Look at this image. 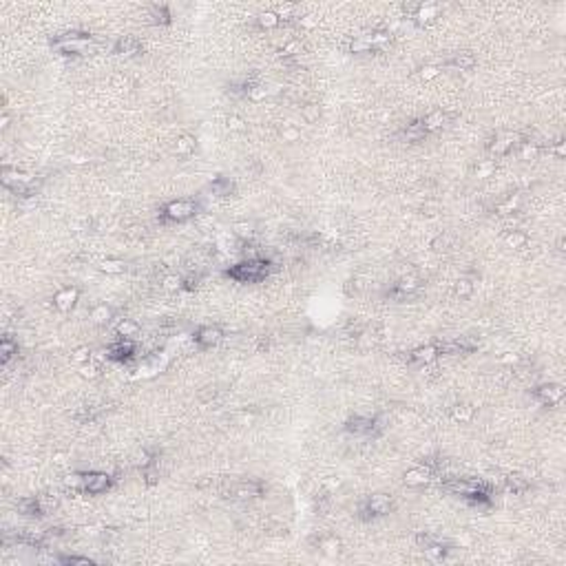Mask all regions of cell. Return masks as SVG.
Masks as SVG:
<instances>
[{
    "label": "cell",
    "mask_w": 566,
    "mask_h": 566,
    "mask_svg": "<svg viewBox=\"0 0 566 566\" xmlns=\"http://www.w3.org/2000/svg\"><path fill=\"white\" fill-rule=\"evenodd\" d=\"M268 261L265 259H248V261H241L237 265L228 270V277H233L235 281H241V283H254V281H261L268 274Z\"/></svg>",
    "instance_id": "cell-1"
},
{
    "label": "cell",
    "mask_w": 566,
    "mask_h": 566,
    "mask_svg": "<svg viewBox=\"0 0 566 566\" xmlns=\"http://www.w3.org/2000/svg\"><path fill=\"white\" fill-rule=\"evenodd\" d=\"M195 215V204L193 201H186V199H179V201H170L166 204L164 208V217L170 219V221H184L188 217Z\"/></svg>",
    "instance_id": "cell-2"
},
{
    "label": "cell",
    "mask_w": 566,
    "mask_h": 566,
    "mask_svg": "<svg viewBox=\"0 0 566 566\" xmlns=\"http://www.w3.org/2000/svg\"><path fill=\"white\" fill-rule=\"evenodd\" d=\"M367 513H372V515H385V513H390L392 511V506H394V500H392V495H387V493H374V495H370L367 498Z\"/></svg>",
    "instance_id": "cell-3"
},
{
    "label": "cell",
    "mask_w": 566,
    "mask_h": 566,
    "mask_svg": "<svg viewBox=\"0 0 566 566\" xmlns=\"http://www.w3.org/2000/svg\"><path fill=\"white\" fill-rule=\"evenodd\" d=\"M434 476V469L429 465H420V467H414L405 474V485L409 486H420V485H427Z\"/></svg>",
    "instance_id": "cell-4"
},
{
    "label": "cell",
    "mask_w": 566,
    "mask_h": 566,
    "mask_svg": "<svg viewBox=\"0 0 566 566\" xmlns=\"http://www.w3.org/2000/svg\"><path fill=\"white\" fill-rule=\"evenodd\" d=\"M111 486V478L106 474H86L84 476V486L82 489L86 493H102Z\"/></svg>",
    "instance_id": "cell-5"
},
{
    "label": "cell",
    "mask_w": 566,
    "mask_h": 566,
    "mask_svg": "<svg viewBox=\"0 0 566 566\" xmlns=\"http://www.w3.org/2000/svg\"><path fill=\"white\" fill-rule=\"evenodd\" d=\"M535 396H538V401L542 403V405L551 407V405L562 401L564 390L560 385H544V387H538V390H535Z\"/></svg>",
    "instance_id": "cell-6"
},
{
    "label": "cell",
    "mask_w": 566,
    "mask_h": 566,
    "mask_svg": "<svg viewBox=\"0 0 566 566\" xmlns=\"http://www.w3.org/2000/svg\"><path fill=\"white\" fill-rule=\"evenodd\" d=\"M347 429L354 431V434H372L376 429V420L374 418H365V416H354L352 420L347 422Z\"/></svg>",
    "instance_id": "cell-7"
},
{
    "label": "cell",
    "mask_w": 566,
    "mask_h": 566,
    "mask_svg": "<svg viewBox=\"0 0 566 566\" xmlns=\"http://www.w3.org/2000/svg\"><path fill=\"white\" fill-rule=\"evenodd\" d=\"M76 299H78V290L76 288H65L53 297V305H56L58 310H62V312H67V310L73 308Z\"/></svg>",
    "instance_id": "cell-8"
},
{
    "label": "cell",
    "mask_w": 566,
    "mask_h": 566,
    "mask_svg": "<svg viewBox=\"0 0 566 566\" xmlns=\"http://www.w3.org/2000/svg\"><path fill=\"white\" fill-rule=\"evenodd\" d=\"M261 493H263V485L257 480H245L241 485H237V489H235L237 498H257Z\"/></svg>",
    "instance_id": "cell-9"
},
{
    "label": "cell",
    "mask_w": 566,
    "mask_h": 566,
    "mask_svg": "<svg viewBox=\"0 0 566 566\" xmlns=\"http://www.w3.org/2000/svg\"><path fill=\"white\" fill-rule=\"evenodd\" d=\"M133 343H131V338H122V341H117L115 345H111V349L106 352V356H111V358H115V361H124V358H129L131 354H133Z\"/></svg>",
    "instance_id": "cell-10"
},
{
    "label": "cell",
    "mask_w": 566,
    "mask_h": 566,
    "mask_svg": "<svg viewBox=\"0 0 566 566\" xmlns=\"http://www.w3.org/2000/svg\"><path fill=\"white\" fill-rule=\"evenodd\" d=\"M195 341L201 343V345H215V343L221 341V329L213 327V325H206L195 334Z\"/></svg>",
    "instance_id": "cell-11"
},
{
    "label": "cell",
    "mask_w": 566,
    "mask_h": 566,
    "mask_svg": "<svg viewBox=\"0 0 566 566\" xmlns=\"http://www.w3.org/2000/svg\"><path fill=\"white\" fill-rule=\"evenodd\" d=\"M411 358L416 363H431L438 358V347L436 345H425V347H418L411 352Z\"/></svg>",
    "instance_id": "cell-12"
},
{
    "label": "cell",
    "mask_w": 566,
    "mask_h": 566,
    "mask_svg": "<svg viewBox=\"0 0 566 566\" xmlns=\"http://www.w3.org/2000/svg\"><path fill=\"white\" fill-rule=\"evenodd\" d=\"M425 135H427V129H425L422 122H411V124H407V129L403 131V137H405L407 142H420Z\"/></svg>",
    "instance_id": "cell-13"
},
{
    "label": "cell",
    "mask_w": 566,
    "mask_h": 566,
    "mask_svg": "<svg viewBox=\"0 0 566 566\" xmlns=\"http://www.w3.org/2000/svg\"><path fill=\"white\" fill-rule=\"evenodd\" d=\"M18 509H20V513L24 515H42V504H40V498H24L18 502Z\"/></svg>",
    "instance_id": "cell-14"
},
{
    "label": "cell",
    "mask_w": 566,
    "mask_h": 566,
    "mask_svg": "<svg viewBox=\"0 0 566 566\" xmlns=\"http://www.w3.org/2000/svg\"><path fill=\"white\" fill-rule=\"evenodd\" d=\"M137 49H140V42L131 36H124L115 42V53H122V56H131V53H135Z\"/></svg>",
    "instance_id": "cell-15"
},
{
    "label": "cell",
    "mask_w": 566,
    "mask_h": 566,
    "mask_svg": "<svg viewBox=\"0 0 566 566\" xmlns=\"http://www.w3.org/2000/svg\"><path fill=\"white\" fill-rule=\"evenodd\" d=\"M210 188H213V193H215V195L226 197V195L233 193L235 186H233V181H230V179H224V177H219V179H215L213 184H210Z\"/></svg>",
    "instance_id": "cell-16"
},
{
    "label": "cell",
    "mask_w": 566,
    "mask_h": 566,
    "mask_svg": "<svg viewBox=\"0 0 566 566\" xmlns=\"http://www.w3.org/2000/svg\"><path fill=\"white\" fill-rule=\"evenodd\" d=\"M422 124H425V129L427 131H436V129H440L442 124H445V113L442 111H434V113H429V115L422 120Z\"/></svg>",
    "instance_id": "cell-17"
},
{
    "label": "cell",
    "mask_w": 566,
    "mask_h": 566,
    "mask_svg": "<svg viewBox=\"0 0 566 566\" xmlns=\"http://www.w3.org/2000/svg\"><path fill=\"white\" fill-rule=\"evenodd\" d=\"M372 49V36H356L349 44V51L361 53V51H370Z\"/></svg>",
    "instance_id": "cell-18"
},
{
    "label": "cell",
    "mask_w": 566,
    "mask_h": 566,
    "mask_svg": "<svg viewBox=\"0 0 566 566\" xmlns=\"http://www.w3.org/2000/svg\"><path fill=\"white\" fill-rule=\"evenodd\" d=\"M451 65L456 69H460V71H467V69H471L476 65V58L471 56V53H458L454 60H451Z\"/></svg>",
    "instance_id": "cell-19"
},
{
    "label": "cell",
    "mask_w": 566,
    "mask_h": 566,
    "mask_svg": "<svg viewBox=\"0 0 566 566\" xmlns=\"http://www.w3.org/2000/svg\"><path fill=\"white\" fill-rule=\"evenodd\" d=\"M416 288H418V279L416 277H405L401 283L396 285V294H398V297H405V294L414 292Z\"/></svg>",
    "instance_id": "cell-20"
},
{
    "label": "cell",
    "mask_w": 566,
    "mask_h": 566,
    "mask_svg": "<svg viewBox=\"0 0 566 566\" xmlns=\"http://www.w3.org/2000/svg\"><path fill=\"white\" fill-rule=\"evenodd\" d=\"M137 329H140V325H137L135 321H129V319H124V321L117 325V334H120L122 338H131L137 334Z\"/></svg>",
    "instance_id": "cell-21"
},
{
    "label": "cell",
    "mask_w": 566,
    "mask_h": 566,
    "mask_svg": "<svg viewBox=\"0 0 566 566\" xmlns=\"http://www.w3.org/2000/svg\"><path fill=\"white\" fill-rule=\"evenodd\" d=\"M526 486H529V482L522 476H509L506 478V489L513 491V493H522V491H526Z\"/></svg>",
    "instance_id": "cell-22"
},
{
    "label": "cell",
    "mask_w": 566,
    "mask_h": 566,
    "mask_svg": "<svg viewBox=\"0 0 566 566\" xmlns=\"http://www.w3.org/2000/svg\"><path fill=\"white\" fill-rule=\"evenodd\" d=\"M436 13H438V9L434 4H420V9L416 11L414 18H418V22H429L436 18Z\"/></svg>",
    "instance_id": "cell-23"
},
{
    "label": "cell",
    "mask_w": 566,
    "mask_h": 566,
    "mask_svg": "<svg viewBox=\"0 0 566 566\" xmlns=\"http://www.w3.org/2000/svg\"><path fill=\"white\" fill-rule=\"evenodd\" d=\"M279 20H281V18H279L277 11H263V13H259V24H261V27H265V29L277 27Z\"/></svg>",
    "instance_id": "cell-24"
},
{
    "label": "cell",
    "mask_w": 566,
    "mask_h": 566,
    "mask_svg": "<svg viewBox=\"0 0 566 566\" xmlns=\"http://www.w3.org/2000/svg\"><path fill=\"white\" fill-rule=\"evenodd\" d=\"M16 352H18V345H16V343H13L11 338H2V343H0V354H2V361L7 363Z\"/></svg>",
    "instance_id": "cell-25"
},
{
    "label": "cell",
    "mask_w": 566,
    "mask_h": 566,
    "mask_svg": "<svg viewBox=\"0 0 566 566\" xmlns=\"http://www.w3.org/2000/svg\"><path fill=\"white\" fill-rule=\"evenodd\" d=\"M91 319L97 323H104L111 319V308H106V305H97V308H93L91 312Z\"/></svg>",
    "instance_id": "cell-26"
},
{
    "label": "cell",
    "mask_w": 566,
    "mask_h": 566,
    "mask_svg": "<svg viewBox=\"0 0 566 566\" xmlns=\"http://www.w3.org/2000/svg\"><path fill=\"white\" fill-rule=\"evenodd\" d=\"M471 292H474V283L469 281V279H460V281L456 283V294L462 299L471 297Z\"/></svg>",
    "instance_id": "cell-27"
},
{
    "label": "cell",
    "mask_w": 566,
    "mask_h": 566,
    "mask_svg": "<svg viewBox=\"0 0 566 566\" xmlns=\"http://www.w3.org/2000/svg\"><path fill=\"white\" fill-rule=\"evenodd\" d=\"M513 140H515L513 135H504V137H500V140H495L493 153H506L511 146H513Z\"/></svg>",
    "instance_id": "cell-28"
},
{
    "label": "cell",
    "mask_w": 566,
    "mask_h": 566,
    "mask_svg": "<svg viewBox=\"0 0 566 566\" xmlns=\"http://www.w3.org/2000/svg\"><path fill=\"white\" fill-rule=\"evenodd\" d=\"M471 414H474V409H471L469 405H458V407H454V411H451V416H454L456 420H469Z\"/></svg>",
    "instance_id": "cell-29"
},
{
    "label": "cell",
    "mask_w": 566,
    "mask_h": 566,
    "mask_svg": "<svg viewBox=\"0 0 566 566\" xmlns=\"http://www.w3.org/2000/svg\"><path fill=\"white\" fill-rule=\"evenodd\" d=\"M506 243L511 245V248H520V245H524L526 243V235H522V233H518V230H513V233L506 237Z\"/></svg>",
    "instance_id": "cell-30"
},
{
    "label": "cell",
    "mask_w": 566,
    "mask_h": 566,
    "mask_svg": "<svg viewBox=\"0 0 566 566\" xmlns=\"http://www.w3.org/2000/svg\"><path fill=\"white\" fill-rule=\"evenodd\" d=\"M91 358H93V356H91V349H88V347H78L76 352H73V361H76V363H82V365H84V363H88Z\"/></svg>",
    "instance_id": "cell-31"
},
{
    "label": "cell",
    "mask_w": 566,
    "mask_h": 566,
    "mask_svg": "<svg viewBox=\"0 0 566 566\" xmlns=\"http://www.w3.org/2000/svg\"><path fill=\"white\" fill-rule=\"evenodd\" d=\"M144 478H146V482L149 485H155L157 482V469H155V465H144Z\"/></svg>",
    "instance_id": "cell-32"
},
{
    "label": "cell",
    "mask_w": 566,
    "mask_h": 566,
    "mask_svg": "<svg viewBox=\"0 0 566 566\" xmlns=\"http://www.w3.org/2000/svg\"><path fill=\"white\" fill-rule=\"evenodd\" d=\"M303 113H305V120H308V122H314V120H317L319 115H321V111H319V106H317V104H310V106H305V109H303Z\"/></svg>",
    "instance_id": "cell-33"
},
{
    "label": "cell",
    "mask_w": 566,
    "mask_h": 566,
    "mask_svg": "<svg viewBox=\"0 0 566 566\" xmlns=\"http://www.w3.org/2000/svg\"><path fill=\"white\" fill-rule=\"evenodd\" d=\"M181 283H184V281H181L179 277H166V279H164V288L170 290V292H173V290H179Z\"/></svg>",
    "instance_id": "cell-34"
},
{
    "label": "cell",
    "mask_w": 566,
    "mask_h": 566,
    "mask_svg": "<svg viewBox=\"0 0 566 566\" xmlns=\"http://www.w3.org/2000/svg\"><path fill=\"white\" fill-rule=\"evenodd\" d=\"M102 270H104V272H122V270H124V263H120V261H104V263H102Z\"/></svg>",
    "instance_id": "cell-35"
},
{
    "label": "cell",
    "mask_w": 566,
    "mask_h": 566,
    "mask_svg": "<svg viewBox=\"0 0 566 566\" xmlns=\"http://www.w3.org/2000/svg\"><path fill=\"white\" fill-rule=\"evenodd\" d=\"M193 140L190 137H181L179 142H177V153H188V151H193Z\"/></svg>",
    "instance_id": "cell-36"
},
{
    "label": "cell",
    "mask_w": 566,
    "mask_h": 566,
    "mask_svg": "<svg viewBox=\"0 0 566 566\" xmlns=\"http://www.w3.org/2000/svg\"><path fill=\"white\" fill-rule=\"evenodd\" d=\"M40 504H42V511H44V513H47V511L56 509L58 500H56V498H47V495H40Z\"/></svg>",
    "instance_id": "cell-37"
},
{
    "label": "cell",
    "mask_w": 566,
    "mask_h": 566,
    "mask_svg": "<svg viewBox=\"0 0 566 566\" xmlns=\"http://www.w3.org/2000/svg\"><path fill=\"white\" fill-rule=\"evenodd\" d=\"M235 233H237L239 237H250V235H252V226H250V224H237V226H235Z\"/></svg>",
    "instance_id": "cell-38"
},
{
    "label": "cell",
    "mask_w": 566,
    "mask_h": 566,
    "mask_svg": "<svg viewBox=\"0 0 566 566\" xmlns=\"http://www.w3.org/2000/svg\"><path fill=\"white\" fill-rule=\"evenodd\" d=\"M228 126H230L233 131H243V129H245V126H243V120H241V117H235V115L228 117Z\"/></svg>",
    "instance_id": "cell-39"
},
{
    "label": "cell",
    "mask_w": 566,
    "mask_h": 566,
    "mask_svg": "<svg viewBox=\"0 0 566 566\" xmlns=\"http://www.w3.org/2000/svg\"><path fill=\"white\" fill-rule=\"evenodd\" d=\"M438 67H425L422 69V80H431V78H436L438 76Z\"/></svg>",
    "instance_id": "cell-40"
},
{
    "label": "cell",
    "mask_w": 566,
    "mask_h": 566,
    "mask_svg": "<svg viewBox=\"0 0 566 566\" xmlns=\"http://www.w3.org/2000/svg\"><path fill=\"white\" fill-rule=\"evenodd\" d=\"M82 376L84 378H93V376H97V367L95 365H82Z\"/></svg>",
    "instance_id": "cell-41"
},
{
    "label": "cell",
    "mask_w": 566,
    "mask_h": 566,
    "mask_svg": "<svg viewBox=\"0 0 566 566\" xmlns=\"http://www.w3.org/2000/svg\"><path fill=\"white\" fill-rule=\"evenodd\" d=\"M323 549H325L327 553H336V551H338V540H327V542H323Z\"/></svg>",
    "instance_id": "cell-42"
},
{
    "label": "cell",
    "mask_w": 566,
    "mask_h": 566,
    "mask_svg": "<svg viewBox=\"0 0 566 566\" xmlns=\"http://www.w3.org/2000/svg\"><path fill=\"white\" fill-rule=\"evenodd\" d=\"M283 137H285V140H290V142H292V140H297V137H299V131H297V129H292V126H290V129H285V131H283Z\"/></svg>",
    "instance_id": "cell-43"
},
{
    "label": "cell",
    "mask_w": 566,
    "mask_h": 566,
    "mask_svg": "<svg viewBox=\"0 0 566 566\" xmlns=\"http://www.w3.org/2000/svg\"><path fill=\"white\" fill-rule=\"evenodd\" d=\"M522 155H524V157H533V155H535V146H529V144H526L524 151H522Z\"/></svg>",
    "instance_id": "cell-44"
}]
</instances>
